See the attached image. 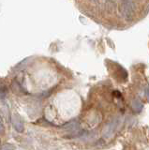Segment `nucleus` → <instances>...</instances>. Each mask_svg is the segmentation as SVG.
I'll return each instance as SVG.
<instances>
[{"label": "nucleus", "mask_w": 149, "mask_h": 150, "mask_svg": "<svg viewBox=\"0 0 149 150\" xmlns=\"http://www.w3.org/2000/svg\"><path fill=\"white\" fill-rule=\"evenodd\" d=\"M11 122H12L13 127H14V129L18 131V132H23V131L25 130L24 123H23V121L19 115H12Z\"/></svg>", "instance_id": "obj_2"}, {"label": "nucleus", "mask_w": 149, "mask_h": 150, "mask_svg": "<svg viewBox=\"0 0 149 150\" xmlns=\"http://www.w3.org/2000/svg\"><path fill=\"white\" fill-rule=\"evenodd\" d=\"M4 129H5V127H4L3 118H2L1 115H0V134H2L4 132Z\"/></svg>", "instance_id": "obj_5"}, {"label": "nucleus", "mask_w": 149, "mask_h": 150, "mask_svg": "<svg viewBox=\"0 0 149 150\" xmlns=\"http://www.w3.org/2000/svg\"><path fill=\"white\" fill-rule=\"evenodd\" d=\"M119 11L126 20H131L134 16L135 9H136V4L138 2L135 1H120Z\"/></svg>", "instance_id": "obj_1"}, {"label": "nucleus", "mask_w": 149, "mask_h": 150, "mask_svg": "<svg viewBox=\"0 0 149 150\" xmlns=\"http://www.w3.org/2000/svg\"><path fill=\"white\" fill-rule=\"evenodd\" d=\"M132 108H133V110L136 111L137 112H141L143 109V103L139 100H134L132 101Z\"/></svg>", "instance_id": "obj_3"}, {"label": "nucleus", "mask_w": 149, "mask_h": 150, "mask_svg": "<svg viewBox=\"0 0 149 150\" xmlns=\"http://www.w3.org/2000/svg\"><path fill=\"white\" fill-rule=\"evenodd\" d=\"M15 146L11 144H5L0 146V150H14Z\"/></svg>", "instance_id": "obj_4"}]
</instances>
